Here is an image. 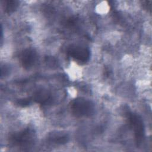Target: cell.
Listing matches in <instances>:
<instances>
[{
  "label": "cell",
  "mask_w": 152,
  "mask_h": 152,
  "mask_svg": "<svg viewBox=\"0 0 152 152\" xmlns=\"http://www.w3.org/2000/svg\"><path fill=\"white\" fill-rule=\"evenodd\" d=\"M67 53L69 56L81 63L86 62L90 58L89 50L80 46L74 45L70 46L67 50Z\"/></svg>",
  "instance_id": "277c9868"
},
{
  "label": "cell",
  "mask_w": 152,
  "mask_h": 152,
  "mask_svg": "<svg viewBox=\"0 0 152 152\" xmlns=\"http://www.w3.org/2000/svg\"><path fill=\"white\" fill-rule=\"evenodd\" d=\"M32 141L33 134L28 129L12 134L10 137V142L12 144L22 147L30 145L32 143Z\"/></svg>",
  "instance_id": "3957f363"
},
{
  "label": "cell",
  "mask_w": 152,
  "mask_h": 152,
  "mask_svg": "<svg viewBox=\"0 0 152 152\" xmlns=\"http://www.w3.org/2000/svg\"><path fill=\"white\" fill-rule=\"evenodd\" d=\"M20 59L23 66L26 69H28L34 64L36 53L32 49H26L22 52Z\"/></svg>",
  "instance_id": "5b68a950"
},
{
  "label": "cell",
  "mask_w": 152,
  "mask_h": 152,
  "mask_svg": "<svg viewBox=\"0 0 152 152\" xmlns=\"http://www.w3.org/2000/svg\"><path fill=\"white\" fill-rule=\"evenodd\" d=\"M17 7V1H5V11L8 13L13 12Z\"/></svg>",
  "instance_id": "ba28073f"
},
{
  "label": "cell",
  "mask_w": 152,
  "mask_h": 152,
  "mask_svg": "<svg viewBox=\"0 0 152 152\" xmlns=\"http://www.w3.org/2000/svg\"><path fill=\"white\" fill-rule=\"evenodd\" d=\"M31 103V100L28 98H26V99H20L18 100L17 101V104L20 106L21 107H26L28 105H29Z\"/></svg>",
  "instance_id": "9c48e42d"
},
{
  "label": "cell",
  "mask_w": 152,
  "mask_h": 152,
  "mask_svg": "<svg viewBox=\"0 0 152 152\" xmlns=\"http://www.w3.org/2000/svg\"><path fill=\"white\" fill-rule=\"evenodd\" d=\"M33 99L39 103L45 104L50 102L51 100V96L48 91L45 90H40L34 94Z\"/></svg>",
  "instance_id": "8992f818"
},
{
  "label": "cell",
  "mask_w": 152,
  "mask_h": 152,
  "mask_svg": "<svg viewBox=\"0 0 152 152\" xmlns=\"http://www.w3.org/2000/svg\"><path fill=\"white\" fill-rule=\"evenodd\" d=\"M50 141L58 144H65L68 141V137L66 135H56L50 138Z\"/></svg>",
  "instance_id": "52a82bcc"
},
{
  "label": "cell",
  "mask_w": 152,
  "mask_h": 152,
  "mask_svg": "<svg viewBox=\"0 0 152 152\" xmlns=\"http://www.w3.org/2000/svg\"><path fill=\"white\" fill-rule=\"evenodd\" d=\"M72 113L77 117L88 116L94 112V105L89 100L80 98L74 100L71 105Z\"/></svg>",
  "instance_id": "6da1fadb"
},
{
  "label": "cell",
  "mask_w": 152,
  "mask_h": 152,
  "mask_svg": "<svg viewBox=\"0 0 152 152\" xmlns=\"http://www.w3.org/2000/svg\"><path fill=\"white\" fill-rule=\"evenodd\" d=\"M126 115L128 122L134 131L136 143L138 145L141 143L144 137V129L142 121L141 119L135 114L128 112Z\"/></svg>",
  "instance_id": "7a4b0ae2"
},
{
  "label": "cell",
  "mask_w": 152,
  "mask_h": 152,
  "mask_svg": "<svg viewBox=\"0 0 152 152\" xmlns=\"http://www.w3.org/2000/svg\"><path fill=\"white\" fill-rule=\"evenodd\" d=\"M151 1H145L144 5L145 6L146 9L148 10H151Z\"/></svg>",
  "instance_id": "30bf717a"
}]
</instances>
